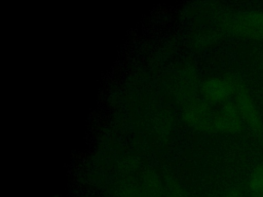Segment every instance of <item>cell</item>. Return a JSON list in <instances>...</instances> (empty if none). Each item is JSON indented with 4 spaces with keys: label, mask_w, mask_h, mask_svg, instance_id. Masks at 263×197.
Here are the masks:
<instances>
[{
    "label": "cell",
    "mask_w": 263,
    "mask_h": 197,
    "mask_svg": "<svg viewBox=\"0 0 263 197\" xmlns=\"http://www.w3.org/2000/svg\"><path fill=\"white\" fill-rule=\"evenodd\" d=\"M242 117L234 103H226L222 109L214 114L211 129L220 132H235L241 128Z\"/></svg>",
    "instance_id": "6da1fadb"
},
{
    "label": "cell",
    "mask_w": 263,
    "mask_h": 197,
    "mask_svg": "<svg viewBox=\"0 0 263 197\" xmlns=\"http://www.w3.org/2000/svg\"><path fill=\"white\" fill-rule=\"evenodd\" d=\"M229 27L237 35L263 38V12H248L235 16L230 21Z\"/></svg>",
    "instance_id": "7a4b0ae2"
},
{
    "label": "cell",
    "mask_w": 263,
    "mask_h": 197,
    "mask_svg": "<svg viewBox=\"0 0 263 197\" xmlns=\"http://www.w3.org/2000/svg\"><path fill=\"white\" fill-rule=\"evenodd\" d=\"M235 104L240 112L242 120H245L253 129L260 130L261 129V120L259 117V113L248 92V90L241 85L237 83V87L235 90Z\"/></svg>",
    "instance_id": "3957f363"
},
{
    "label": "cell",
    "mask_w": 263,
    "mask_h": 197,
    "mask_svg": "<svg viewBox=\"0 0 263 197\" xmlns=\"http://www.w3.org/2000/svg\"><path fill=\"white\" fill-rule=\"evenodd\" d=\"M237 83L226 78H212L203 84V92L212 102H224L235 93Z\"/></svg>",
    "instance_id": "277c9868"
},
{
    "label": "cell",
    "mask_w": 263,
    "mask_h": 197,
    "mask_svg": "<svg viewBox=\"0 0 263 197\" xmlns=\"http://www.w3.org/2000/svg\"><path fill=\"white\" fill-rule=\"evenodd\" d=\"M249 188L255 195L263 197V162L252 173L249 181Z\"/></svg>",
    "instance_id": "5b68a950"
},
{
    "label": "cell",
    "mask_w": 263,
    "mask_h": 197,
    "mask_svg": "<svg viewBox=\"0 0 263 197\" xmlns=\"http://www.w3.org/2000/svg\"><path fill=\"white\" fill-rule=\"evenodd\" d=\"M225 197H242L237 191H232L230 193H228Z\"/></svg>",
    "instance_id": "8992f818"
}]
</instances>
